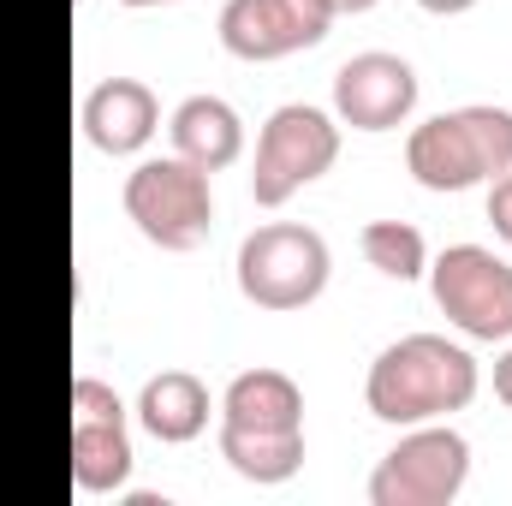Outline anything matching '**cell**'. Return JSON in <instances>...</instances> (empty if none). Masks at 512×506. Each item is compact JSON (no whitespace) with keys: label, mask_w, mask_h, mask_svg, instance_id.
<instances>
[{"label":"cell","mask_w":512,"mask_h":506,"mask_svg":"<svg viewBox=\"0 0 512 506\" xmlns=\"http://www.w3.org/2000/svg\"><path fill=\"white\" fill-rule=\"evenodd\" d=\"M477 399V358L453 346L447 334H405L376 352L364 376V405L393 429L435 423L447 411H465Z\"/></svg>","instance_id":"6da1fadb"},{"label":"cell","mask_w":512,"mask_h":506,"mask_svg":"<svg viewBox=\"0 0 512 506\" xmlns=\"http://www.w3.org/2000/svg\"><path fill=\"white\" fill-rule=\"evenodd\" d=\"M512 167V108L471 102L435 114L405 137V173L423 191H471Z\"/></svg>","instance_id":"7a4b0ae2"},{"label":"cell","mask_w":512,"mask_h":506,"mask_svg":"<svg viewBox=\"0 0 512 506\" xmlns=\"http://www.w3.org/2000/svg\"><path fill=\"white\" fill-rule=\"evenodd\" d=\"M131 227L161 251H197L215 227V191L209 173L185 155H149L126 173Z\"/></svg>","instance_id":"3957f363"},{"label":"cell","mask_w":512,"mask_h":506,"mask_svg":"<svg viewBox=\"0 0 512 506\" xmlns=\"http://www.w3.org/2000/svg\"><path fill=\"white\" fill-rule=\"evenodd\" d=\"M334 161H340V120L310 102H280L256 131L251 197L262 209H280L304 185H316Z\"/></svg>","instance_id":"277c9868"},{"label":"cell","mask_w":512,"mask_h":506,"mask_svg":"<svg viewBox=\"0 0 512 506\" xmlns=\"http://www.w3.org/2000/svg\"><path fill=\"white\" fill-rule=\"evenodd\" d=\"M233 268H239V292L256 310H304V304L322 298L334 256H328V239L316 227L268 221V227L245 233Z\"/></svg>","instance_id":"5b68a950"},{"label":"cell","mask_w":512,"mask_h":506,"mask_svg":"<svg viewBox=\"0 0 512 506\" xmlns=\"http://www.w3.org/2000/svg\"><path fill=\"white\" fill-rule=\"evenodd\" d=\"M471 477V441L447 423H411L370 471V506H453Z\"/></svg>","instance_id":"8992f818"},{"label":"cell","mask_w":512,"mask_h":506,"mask_svg":"<svg viewBox=\"0 0 512 506\" xmlns=\"http://www.w3.org/2000/svg\"><path fill=\"white\" fill-rule=\"evenodd\" d=\"M441 316L471 340H512V262L489 245H447L429 262Z\"/></svg>","instance_id":"52a82bcc"},{"label":"cell","mask_w":512,"mask_h":506,"mask_svg":"<svg viewBox=\"0 0 512 506\" xmlns=\"http://www.w3.org/2000/svg\"><path fill=\"white\" fill-rule=\"evenodd\" d=\"M131 477L126 405L102 376L72 381V483L84 495H114Z\"/></svg>","instance_id":"ba28073f"},{"label":"cell","mask_w":512,"mask_h":506,"mask_svg":"<svg viewBox=\"0 0 512 506\" xmlns=\"http://www.w3.org/2000/svg\"><path fill=\"white\" fill-rule=\"evenodd\" d=\"M334 18V0H227L215 30L239 60H286L298 48H316Z\"/></svg>","instance_id":"9c48e42d"},{"label":"cell","mask_w":512,"mask_h":506,"mask_svg":"<svg viewBox=\"0 0 512 506\" xmlns=\"http://www.w3.org/2000/svg\"><path fill=\"white\" fill-rule=\"evenodd\" d=\"M411 108H417V72H411V60H399L387 48L352 54L334 72V114H340V126L393 131Z\"/></svg>","instance_id":"30bf717a"},{"label":"cell","mask_w":512,"mask_h":506,"mask_svg":"<svg viewBox=\"0 0 512 506\" xmlns=\"http://www.w3.org/2000/svg\"><path fill=\"white\" fill-rule=\"evenodd\" d=\"M78 126L102 155H137L161 131V102H155V90L143 78H102L84 96Z\"/></svg>","instance_id":"8fae6325"},{"label":"cell","mask_w":512,"mask_h":506,"mask_svg":"<svg viewBox=\"0 0 512 506\" xmlns=\"http://www.w3.org/2000/svg\"><path fill=\"white\" fill-rule=\"evenodd\" d=\"M167 131H173V155L197 161L203 173H221V167H233L245 155V120L221 96H185L173 108Z\"/></svg>","instance_id":"7c38bea8"},{"label":"cell","mask_w":512,"mask_h":506,"mask_svg":"<svg viewBox=\"0 0 512 506\" xmlns=\"http://www.w3.org/2000/svg\"><path fill=\"white\" fill-rule=\"evenodd\" d=\"M137 423L155 441H167V447L197 441L209 429V387L191 370H161V376L143 381V393H137Z\"/></svg>","instance_id":"4fadbf2b"},{"label":"cell","mask_w":512,"mask_h":506,"mask_svg":"<svg viewBox=\"0 0 512 506\" xmlns=\"http://www.w3.org/2000/svg\"><path fill=\"white\" fill-rule=\"evenodd\" d=\"M221 423H233V429H304V387L286 370H245L221 393Z\"/></svg>","instance_id":"5bb4252c"},{"label":"cell","mask_w":512,"mask_h":506,"mask_svg":"<svg viewBox=\"0 0 512 506\" xmlns=\"http://www.w3.org/2000/svg\"><path fill=\"white\" fill-rule=\"evenodd\" d=\"M221 459L256 489L292 483L304 471V429H233V423H221Z\"/></svg>","instance_id":"9a60e30c"},{"label":"cell","mask_w":512,"mask_h":506,"mask_svg":"<svg viewBox=\"0 0 512 506\" xmlns=\"http://www.w3.org/2000/svg\"><path fill=\"white\" fill-rule=\"evenodd\" d=\"M358 245L370 256V268H382L387 280H417V274H429V245H423V233H417L411 221H370V227L358 233Z\"/></svg>","instance_id":"2e32d148"},{"label":"cell","mask_w":512,"mask_h":506,"mask_svg":"<svg viewBox=\"0 0 512 506\" xmlns=\"http://www.w3.org/2000/svg\"><path fill=\"white\" fill-rule=\"evenodd\" d=\"M489 221H495V233L512 245V167L501 179H489Z\"/></svg>","instance_id":"e0dca14e"},{"label":"cell","mask_w":512,"mask_h":506,"mask_svg":"<svg viewBox=\"0 0 512 506\" xmlns=\"http://www.w3.org/2000/svg\"><path fill=\"white\" fill-rule=\"evenodd\" d=\"M495 399H501V405L512 411V346L501 352V358H495Z\"/></svg>","instance_id":"ac0fdd59"},{"label":"cell","mask_w":512,"mask_h":506,"mask_svg":"<svg viewBox=\"0 0 512 506\" xmlns=\"http://www.w3.org/2000/svg\"><path fill=\"white\" fill-rule=\"evenodd\" d=\"M423 12H441V18H453V12H471L477 0H417Z\"/></svg>","instance_id":"d6986e66"},{"label":"cell","mask_w":512,"mask_h":506,"mask_svg":"<svg viewBox=\"0 0 512 506\" xmlns=\"http://www.w3.org/2000/svg\"><path fill=\"white\" fill-rule=\"evenodd\" d=\"M376 0H334V12H370Z\"/></svg>","instance_id":"ffe728a7"},{"label":"cell","mask_w":512,"mask_h":506,"mask_svg":"<svg viewBox=\"0 0 512 506\" xmlns=\"http://www.w3.org/2000/svg\"><path fill=\"white\" fill-rule=\"evenodd\" d=\"M120 6H167V0H120Z\"/></svg>","instance_id":"44dd1931"}]
</instances>
